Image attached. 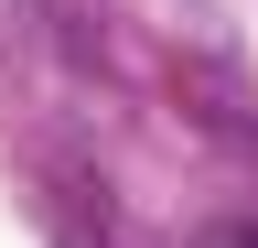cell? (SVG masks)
<instances>
[{
	"label": "cell",
	"mask_w": 258,
	"mask_h": 248,
	"mask_svg": "<svg viewBox=\"0 0 258 248\" xmlns=\"http://www.w3.org/2000/svg\"><path fill=\"white\" fill-rule=\"evenodd\" d=\"M215 248H258V227H226V237H215Z\"/></svg>",
	"instance_id": "6da1fadb"
}]
</instances>
